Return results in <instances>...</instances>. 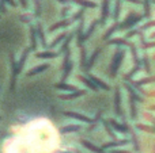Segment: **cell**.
Returning <instances> with one entry per match:
<instances>
[{"label":"cell","instance_id":"e0dca14e","mask_svg":"<svg viewBox=\"0 0 155 153\" xmlns=\"http://www.w3.org/2000/svg\"><path fill=\"white\" fill-rule=\"evenodd\" d=\"M75 3H79V4H82V5H90V7H93V3H87V2H84V0H74Z\"/></svg>","mask_w":155,"mask_h":153},{"label":"cell","instance_id":"ba28073f","mask_svg":"<svg viewBox=\"0 0 155 153\" xmlns=\"http://www.w3.org/2000/svg\"><path fill=\"white\" fill-rule=\"evenodd\" d=\"M83 94H84L83 91H71V94L68 95H60V99H74V98H78Z\"/></svg>","mask_w":155,"mask_h":153},{"label":"cell","instance_id":"52a82bcc","mask_svg":"<svg viewBox=\"0 0 155 153\" xmlns=\"http://www.w3.org/2000/svg\"><path fill=\"white\" fill-rule=\"evenodd\" d=\"M37 35L40 37L41 43H42L44 48H48V45H46V41H45V35H44V31H42V26H41L40 23L37 24Z\"/></svg>","mask_w":155,"mask_h":153},{"label":"cell","instance_id":"603a6c76","mask_svg":"<svg viewBox=\"0 0 155 153\" xmlns=\"http://www.w3.org/2000/svg\"><path fill=\"white\" fill-rule=\"evenodd\" d=\"M56 153H70V152H56Z\"/></svg>","mask_w":155,"mask_h":153},{"label":"cell","instance_id":"ffe728a7","mask_svg":"<svg viewBox=\"0 0 155 153\" xmlns=\"http://www.w3.org/2000/svg\"><path fill=\"white\" fill-rule=\"evenodd\" d=\"M21 3H22V7H23V8L27 7V2H26V0H21Z\"/></svg>","mask_w":155,"mask_h":153},{"label":"cell","instance_id":"5bb4252c","mask_svg":"<svg viewBox=\"0 0 155 153\" xmlns=\"http://www.w3.org/2000/svg\"><path fill=\"white\" fill-rule=\"evenodd\" d=\"M70 41H71V37H68L67 39H65L64 45H63V46H61V49H60V53H64V52H67V50H68V45H70Z\"/></svg>","mask_w":155,"mask_h":153},{"label":"cell","instance_id":"3957f363","mask_svg":"<svg viewBox=\"0 0 155 153\" xmlns=\"http://www.w3.org/2000/svg\"><path fill=\"white\" fill-rule=\"evenodd\" d=\"M59 52H38L35 57L37 58H56L59 57Z\"/></svg>","mask_w":155,"mask_h":153},{"label":"cell","instance_id":"2e32d148","mask_svg":"<svg viewBox=\"0 0 155 153\" xmlns=\"http://www.w3.org/2000/svg\"><path fill=\"white\" fill-rule=\"evenodd\" d=\"M41 15V8H40V0H35V16H40Z\"/></svg>","mask_w":155,"mask_h":153},{"label":"cell","instance_id":"44dd1931","mask_svg":"<svg viewBox=\"0 0 155 153\" xmlns=\"http://www.w3.org/2000/svg\"><path fill=\"white\" fill-rule=\"evenodd\" d=\"M5 11H7V10H4V8L2 7V4H0V12H5Z\"/></svg>","mask_w":155,"mask_h":153},{"label":"cell","instance_id":"7402d4cb","mask_svg":"<svg viewBox=\"0 0 155 153\" xmlns=\"http://www.w3.org/2000/svg\"><path fill=\"white\" fill-rule=\"evenodd\" d=\"M59 2H60V3H67L68 0H59Z\"/></svg>","mask_w":155,"mask_h":153},{"label":"cell","instance_id":"cb8c5ba5","mask_svg":"<svg viewBox=\"0 0 155 153\" xmlns=\"http://www.w3.org/2000/svg\"><path fill=\"white\" fill-rule=\"evenodd\" d=\"M0 121H2V117H0Z\"/></svg>","mask_w":155,"mask_h":153},{"label":"cell","instance_id":"8992f818","mask_svg":"<svg viewBox=\"0 0 155 153\" xmlns=\"http://www.w3.org/2000/svg\"><path fill=\"white\" fill-rule=\"evenodd\" d=\"M31 50L30 48H27L26 50L22 53V57H21V60L18 61V73H21V70L23 69V65H25V62H26V58H27V54H29V52Z\"/></svg>","mask_w":155,"mask_h":153},{"label":"cell","instance_id":"8fae6325","mask_svg":"<svg viewBox=\"0 0 155 153\" xmlns=\"http://www.w3.org/2000/svg\"><path fill=\"white\" fill-rule=\"evenodd\" d=\"M79 127L80 126H78V125H70V126H67V127H63L60 132L61 133H72V132H78Z\"/></svg>","mask_w":155,"mask_h":153},{"label":"cell","instance_id":"9a60e30c","mask_svg":"<svg viewBox=\"0 0 155 153\" xmlns=\"http://www.w3.org/2000/svg\"><path fill=\"white\" fill-rule=\"evenodd\" d=\"M4 3H8V4H10V5H12V7H15V5H16V3L14 2V0H0V4H2V7L4 8V10H5V7H4Z\"/></svg>","mask_w":155,"mask_h":153},{"label":"cell","instance_id":"30bf717a","mask_svg":"<svg viewBox=\"0 0 155 153\" xmlns=\"http://www.w3.org/2000/svg\"><path fill=\"white\" fill-rule=\"evenodd\" d=\"M70 23H71L70 20H61V22H59V23H56V24H53V26L49 27V31H54V30L60 29V27H65V26H68Z\"/></svg>","mask_w":155,"mask_h":153},{"label":"cell","instance_id":"d6986e66","mask_svg":"<svg viewBox=\"0 0 155 153\" xmlns=\"http://www.w3.org/2000/svg\"><path fill=\"white\" fill-rule=\"evenodd\" d=\"M21 20H23V22H30V16H21Z\"/></svg>","mask_w":155,"mask_h":153},{"label":"cell","instance_id":"5b68a950","mask_svg":"<svg viewBox=\"0 0 155 153\" xmlns=\"http://www.w3.org/2000/svg\"><path fill=\"white\" fill-rule=\"evenodd\" d=\"M49 68V65L48 64H44V65H40V67H35V68H33V69H30L29 72H27V76H35V75H38V73H41V72H44V70H46Z\"/></svg>","mask_w":155,"mask_h":153},{"label":"cell","instance_id":"ac0fdd59","mask_svg":"<svg viewBox=\"0 0 155 153\" xmlns=\"http://www.w3.org/2000/svg\"><path fill=\"white\" fill-rule=\"evenodd\" d=\"M80 80H82V81H83V83H86V84H87V86H88V87H91V88H95V87H94V86H93V84H91V83H90V81H87V80H86V79L80 77Z\"/></svg>","mask_w":155,"mask_h":153},{"label":"cell","instance_id":"7c38bea8","mask_svg":"<svg viewBox=\"0 0 155 153\" xmlns=\"http://www.w3.org/2000/svg\"><path fill=\"white\" fill-rule=\"evenodd\" d=\"M54 87L57 89H64V91H75V88L72 86H68V84H64V83H57Z\"/></svg>","mask_w":155,"mask_h":153},{"label":"cell","instance_id":"277c9868","mask_svg":"<svg viewBox=\"0 0 155 153\" xmlns=\"http://www.w3.org/2000/svg\"><path fill=\"white\" fill-rule=\"evenodd\" d=\"M30 39H31V50H37V29L30 27Z\"/></svg>","mask_w":155,"mask_h":153},{"label":"cell","instance_id":"7a4b0ae2","mask_svg":"<svg viewBox=\"0 0 155 153\" xmlns=\"http://www.w3.org/2000/svg\"><path fill=\"white\" fill-rule=\"evenodd\" d=\"M71 68H72V64H71V61H70V52L67 50L65 52V60H64V73H63V80H65V79L68 77Z\"/></svg>","mask_w":155,"mask_h":153},{"label":"cell","instance_id":"9c48e42d","mask_svg":"<svg viewBox=\"0 0 155 153\" xmlns=\"http://www.w3.org/2000/svg\"><path fill=\"white\" fill-rule=\"evenodd\" d=\"M64 115H67V117H71V118H76V119H79V121H86V122H90V119H88V118H86V117L80 115V114H76V113H71V111H65V113H64Z\"/></svg>","mask_w":155,"mask_h":153},{"label":"cell","instance_id":"6da1fadb","mask_svg":"<svg viewBox=\"0 0 155 153\" xmlns=\"http://www.w3.org/2000/svg\"><path fill=\"white\" fill-rule=\"evenodd\" d=\"M10 64H11V91L15 89V84H16V76H18V62L15 61V56L14 53L10 54Z\"/></svg>","mask_w":155,"mask_h":153},{"label":"cell","instance_id":"4fadbf2b","mask_svg":"<svg viewBox=\"0 0 155 153\" xmlns=\"http://www.w3.org/2000/svg\"><path fill=\"white\" fill-rule=\"evenodd\" d=\"M64 38H65V34H61V35H59V37H57V38H56V39H54V41H53V42H52V43H51V45H49V46H48V48H49V49L54 48V46H56V45H59V42H61V41H63V39H64Z\"/></svg>","mask_w":155,"mask_h":153}]
</instances>
